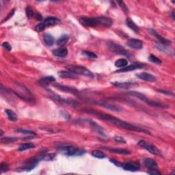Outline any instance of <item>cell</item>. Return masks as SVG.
Returning a JSON list of instances; mask_svg holds the SVG:
<instances>
[{
  "instance_id": "cell-1",
  "label": "cell",
  "mask_w": 175,
  "mask_h": 175,
  "mask_svg": "<svg viewBox=\"0 0 175 175\" xmlns=\"http://www.w3.org/2000/svg\"><path fill=\"white\" fill-rule=\"evenodd\" d=\"M86 111L88 113L93 114V115L98 117L101 119L106 120L107 122H110L111 124H112L116 126L119 128H122V129H127L129 131H135V132H142V133H146V134L150 135V131L148 130H146L144 128L140 127L133 125V124L129 123L127 122H125L124 121V120L118 119L116 117L112 116L107 114L100 112V111L93 110V109H88Z\"/></svg>"
},
{
  "instance_id": "cell-2",
  "label": "cell",
  "mask_w": 175,
  "mask_h": 175,
  "mask_svg": "<svg viewBox=\"0 0 175 175\" xmlns=\"http://www.w3.org/2000/svg\"><path fill=\"white\" fill-rule=\"evenodd\" d=\"M59 151L61 154L67 156H80L85 153V150L80 149L76 146L72 145H64L59 148Z\"/></svg>"
},
{
  "instance_id": "cell-3",
  "label": "cell",
  "mask_w": 175,
  "mask_h": 175,
  "mask_svg": "<svg viewBox=\"0 0 175 175\" xmlns=\"http://www.w3.org/2000/svg\"><path fill=\"white\" fill-rule=\"evenodd\" d=\"M133 96L135 97L138 98L139 99L142 100V101L145 102L146 104H148V106H153V107H156V108H168V106L165 103H159L155 101L150 100L149 98H148L146 97L145 95H143V94L141 93H139V92L135 91L134 93H133Z\"/></svg>"
},
{
  "instance_id": "cell-4",
  "label": "cell",
  "mask_w": 175,
  "mask_h": 175,
  "mask_svg": "<svg viewBox=\"0 0 175 175\" xmlns=\"http://www.w3.org/2000/svg\"><path fill=\"white\" fill-rule=\"evenodd\" d=\"M67 69L69 71L73 72L76 75H80L88 77L93 78L94 74L86 68L81 66H75V65H69L67 67Z\"/></svg>"
},
{
  "instance_id": "cell-5",
  "label": "cell",
  "mask_w": 175,
  "mask_h": 175,
  "mask_svg": "<svg viewBox=\"0 0 175 175\" xmlns=\"http://www.w3.org/2000/svg\"><path fill=\"white\" fill-rule=\"evenodd\" d=\"M108 47L109 51L118 55L124 56L128 57V58H130L131 56L123 47H122L121 45H120L117 43H115L114 42H109L108 43Z\"/></svg>"
},
{
  "instance_id": "cell-6",
  "label": "cell",
  "mask_w": 175,
  "mask_h": 175,
  "mask_svg": "<svg viewBox=\"0 0 175 175\" xmlns=\"http://www.w3.org/2000/svg\"><path fill=\"white\" fill-rule=\"evenodd\" d=\"M138 144V146H141L142 148H143L146 150H148V152H150L153 155H157V156H162L160 150H159V148H157V147H156L155 145L146 143L144 140L139 141L138 144Z\"/></svg>"
},
{
  "instance_id": "cell-7",
  "label": "cell",
  "mask_w": 175,
  "mask_h": 175,
  "mask_svg": "<svg viewBox=\"0 0 175 175\" xmlns=\"http://www.w3.org/2000/svg\"><path fill=\"white\" fill-rule=\"evenodd\" d=\"M40 161V160L38 157H34V158L28 160L25 163H24V165L22 166L21 168H19V171H30V170L34 169L36 167Z\"/></svg>"
},
{
  "instance_id": "cell-8",
  "label": "cell",
  "mask_w": 175,
  "mask_h": 175,
  "mask_svg": "<svg viewBox=\"0 0 175 175\" xmlns=\"http://www.w3.org/2000/svg\"><path fill=\"white\" fill-rule=\"evenodd\" d=\"M80 22L86 27H94L98 25V22L96 17H81L80 18Z\"/></svg>"
},
{
  "instance_id": "cell-9",
  "label": "cell",
  "mask_w": 175,
  "mask_h": 175,
  "mask_svg": "<svg viewBox=\"0 0 175 175\" xmlns=\"http://www.w3.org/2000/svg\"><path fill=\"white\" fill-rule=\"evenodd\" d=\"M121 167L123 168V170H127V171L136 172L140 169V166L135 161H129V162L122 164Z\"/></svg>"
},
{
  "instance_id": "cell-10",
  "label": "cell",
  "mask_w": 175,
  "mask_h": 175,
  "mask_svg": "<svg viewBox=\"0 0 175 175\" xmlns=\"http://www.w3.org/2000/svg\"><path fill=\"white\" fill-rule=\"evenodd\" d=\"M51 97L53 98L54 100H56V101L61 103L70 105V106H78V103L77 101H75L63 98L59 95H54V94H53V95H51Z\"/></svg>"
},
{
  "instance_id": "cell-11",
  "label": "cell",
  "mask_w": 175,
  "mask_h": 175,
  "mask_svg": "<svg viewBox=\"0 0 175 175\" xmlns=\"http://www.w3.org/2000/svg\"><path fill=\"white\" fill-rule=\"evenodd\" d=\"M54 86L56 88V89L59 90L66 92V93H69L73 94V95H77V90L73 87L64 86V85H61L59 84H54Z\"/></svg>"
},
{
  "instance_id": "cell-12",
  "label": "cell",
  "mask_w": 175,
  "mask_h": 175,
  "mask_svg": "<svg viewBox=\"0 0 175 175\" xmlns=\"http://www.w3.org/2000/svg\"><path fill=\"white\" fill-rule=\"evenodd\" d=\"M137 77L140 79L142 80L146 81V82H155L157 81L156 77L151 75V74L145 73V72H143V73H138L136 75Z\"/></svg>"
},
{
  "instance_id": "cell-13",
  "label": "cell",
  "mask_w": 175,
  "mask_h": 175,
  "mask_svg": "<svg viewBox=\"0 0 175 175\" xmlns=\"http://www.w3.org/2000/svg\"><path fill=\"white\" fill-rule=\"evenodd\" d=\"M96 18H97L98 25H102V26H104V27H111L113 23L112 20H111L110 18H109V17H96Z\"/></svg>"
},
{
  "instance_id": "cell-14",
  "label": "cell",
  "mask_w": 175,
  "mask_h": 175,
  "mask_svg": "<svg viewBox=\"0 0 175 175\" xmlns=\"http://www.w3.org/2000/svg\"><path fill=\"white\" fill-rule=\"evenodd\" d=\"M127 44L129 47L132 48V49H141L142 48V42L141 40H138V39L131 38L129 40H128Z\"/></svg>"
},
{
  "instance_id": "cell-15",
  "label": "cell",
  "mask_w": 175,
  "mask_h": 175,
  "mask_svg": "<svg viewBox=\"0 0 175 175\" xmlns=\"http://www.w3.org/2000/svg\"><path fill=\"white\" fill-rule=\"evenodd\" d=\"M144 166H145L146 168L150 170H156L158 169V165H157V163L153 159L150 158H146L144 159L143 161Z\"/></svg>"
},
{
  "instance_id": "cell-16",
  "label": "cell",
  "mask_w": 175,
  "mask_h": 175,
  "mask_svg": "<svg viewBox=\"0 0 175 175\" xmlns=\"http://www.w3.org/2000/svg\"><path fill=\"white\" fill-rule=\"evenodd\" d=\"M111 84L120 88H130L138 86V84L134 82H112Z\"/></svg>"
},
{
  "instance_id": "cell-17",
  "label": "cell",
  "mask_w": 175,
  "mask_h": 175,
  "mask_svg": "<svg viewBox=\"0 0 175 175\" xmlns=\"http://www.w3.org/2000/svg\"><path fill=\"white\" fill-rule=\"evenodd\" d=\"M144 66L143 64H131L130 66H127L126 67L123 68V69H120L119 71H116L117 73H125V72H129V71H134V70L140 69L143 68Z\"/></svg>"
},
{
  "instance_id": "cell-18",
  "label": "cell",
  "mask_w": 175,
  "mask_h": 175,
  "mask_svg": "<svg viewBox=\"0 0 175 175\" xmlns=\"http://www.w3.org/2000/svg\"><path fill=\"white\" fill-rule=\"evenodd\" d=\"M54 82H56V78H55L54 76H45L41 78L40 80L38 81V84H40V86L45 87Z\"/></svg>"
},
{
  "instance_id": "cell-19",
  "label": "cell",
  "mask_w": 175,
  "mask_h": 175,
  "mask_svg": "<svg viewBox=\"0 0 175 175\" xmlns=\"http://www.w3.org/2000/svg\"><path fill=\"white\" fill-rule=\"evenodd\" d=\"M60 22V21L59 20L58 18H56V17H47V18L44 20L43 23L45 24L46 27H50V26L56 25L57 24H58Z\"/></svg>"
},
{
  "instance_id": "cell-20",
  "label": "cell",
  "mask_w": 175,
  "mask_h": 175,
  "mask_svg": "<svg viewBox=\"0 0 175 175\" xmlns=\"http://www.w3.org/2000/svg\"><path fill=\"white\" fill-rule=\"evenodd\" d=\"M52 53L55 56L59 57V58H65L68 55V50L67 48L64 47L58 48V49L53 50Z\"/></svg>"
},
{
  "instance_id": "cell-21",
  "label": "cell",
  "mask_w": 175,
  "mask_h": 175,
  "mask_svg": "<svg viewBox=\"0 0 175 175\" xmlns=\"http://www.w3.org/2000/svg\"><path fill=\"white\" fill-rule=\"evenodd\" d=\"M150 32H151V34L153 35H154V36L156 37L157 38V40H158L159 42H160L161 44H162V45H165V46H168L170 45V43H171V41L168 40V39H166L165 38H163V36H161V35H159L158 33H157L155 30H150Z\"/></svg>"
},
{
  "instance_id": "cell-22",
  "label": "cell",
  "mask_w": 175,
  "mask_h": 175,
  "mask_svg": "<svg viewBox=\"0 0 175 175\" xmlns=\"http://www.w3.org/2000/svg\"><path fill=\"white\" fill-rule=\"evenodd\" d=\"M59 76L61 78H66V79H76L77 78V75H76L73 72L68 71H62L58 73Z\"/></svg>"
},
{
  "instance_id": "cell-23",
  "label": "cell",
  "mask_w": 175,
  "mask_h": 175,
  "mask_svg": "<svg viewBox=\"0 0 175 175\" xmlns=\"http://www.w3.org/2000/svg\"><path fill=\"white\" fill-rule=\"evenodd\" d=\"M109 151L112 152L113 153H115V154H119V155H130L131 152L129 151L128 150L126 149H121V148H107Z\"/></svg>"
},
{
  "instance_id": "cell-24",
  "label": "cell",
  "mask_w": 175,
  "mask_h": 175,
  "mask_svg": "<svg viewBox=\"0 0 175 175\" xmlns=\"http://www.w3.org/2000/svg\"><path fill=\"white\" fill-rule=\"evenodd\" d=\"M90 125L92 126V127L94 129V130H95L98 133H99L101 135L103 136L104 137H106V135L104 131L102 129L101 127H100L99 125L96 123L95 122L93 121V120H90Z\"/></svg>"
},
{
  "instance_id": "cell-25",
  "label": "cell",
  "mask_w": 175,
  "mask_h": 175,
  "mask_svg": "<svg viewBox=\"0 0 175 175\" xmlns=\"http://www.w3.org/2000/svg\"><path fill=\"white\" fill-rule=\"evenodd\" d=\"M56 155L54 153H44V154L41 155L39 156V159H40V161L44 160V161H51L54 159L55 157H56Z\"/></svg>"
},
{
  "instance_id": "cell-26",
  "label": "cell",
  "mask_w": 175,
  "mask_h": 175,
  "mask_svg": "<svg viewBox=\"0 0 175 175\" xmlns=\"http://www.w3.org/2000/svg\"><path fill=\"white\" fill-rule=\"evenodd\" d=\"M127 25H128V27L133 30V32L135 33H139L140 32V28L138 26H137L136 24L134 23V21L133 20H131V19L128 18L127 19Z\"/></svg>"
},
{
  "instance_id": "cell-27",
  "label": "cell",
  "mask_w": 175,
  "mask_h": 175,
  "mask_svg": "<svg viewBox=\"0 0 175 175\" xmlns=\"http://www.w3.org/2000/svg\"><path fill=\"white\" fill-rule=\"evenodd\" d=\"M5 112L6 114V115H7L8 119L11 120V121H16V120L18 119V116H17V114L14 112L12 110H11V109H6Z\"/></svg>"
},
{
  "instance_id": "cell-28",
  "label": "cell",
  "mask_w": 175,
  "mask_h": 175,
  "mask_svg": "<svg viewBox=\"0 0 175 175\" xmlns=\"http://www.w3.org/2000/svg\"><path fill=\"white\" fill-rule=\"evenodd\" d=\"M43 40L45 45L47 46H52L54 44V38L51 34H47L44 35Z\"/></svg>"
},
{
  "instance_id": "cell-29",
  "label": "cell",
  "mask_w": 175,
  "mask_h": 175,
  "mask_svg": "<svg viewBox=\"0 0 175 175\" xmlns=\"http://www.w3.org/2000/svg\"><path fill=\"white\" fill-rule=\"evenodd\" d=\"M97 103H98V105H99V106L103 107V108H105L110 109V110L116 111H120V109L118 108V107L113 106L112 104H109V103H103H103L98 102Z\"/></svg>"
},
{
  "instance_id": "cell-30",
  "label": "cell",
  "mask_w": 175,
  "mask_h": 175,
  "mask_svg": "<svg viewBox=\"0 0 175 175\" xmlns=\"http://www.w3.org/2000/svg\"><path fill=\"white\" fill-rule=\"evenodd\" d=\"M128 65V61L127 60L124 58H121L119 59V60L116 61L115 62V66L118 68H120V69H123V68L126 67Z\"/></svg>"
},
{
  "instance_id": "cell-31",
  "label": "cell",
  "mask_w": 175,
  "mask_h": 175,
  "mask_svg": "<svg viewBox=\"0 0 175 175\" xmlns=\"http://www.w3.org/2000/svg\"><path fill=\"white\" fill-rule=\"evenodd\" d=\"M69 36H68L67 34L62 35V36L57 40V45L58 46H60V47H62V46H64L65 44L69 41Z\"/></svg>"
},
{
  "instance_id": "cell-32",
  "label": "cell",
  "mask_w": 175,
  "mask_h": 175,
  "mask_svg": "<svg viewBox=\"0 0 175 175\" xmlns=\"http://www.w3.org/2000/svg\"><path fill=\"white\" fill-rule=\"evenodd\" d=\"M35 147V145L32 143H25L19 146L18 148L19 151H25V150L32 149Z\"/></svg>"
},
{
  "instance_id": "cell-33",
  "label": "cell",
  "mask_w": 175,
  "mask_h": 175,
  "mask_svg": "<svg viewBox=\"0 0 175 175\" xmlns=\"http://www.w3.org/2000/svg\"><path fill=\"white\" fill-rule=\"evenodd\" d=\"M92 155L95 157H97L98 159H103L106 157V155L105 153L100 150H95L92 152Z\"/></svg>"
},
{
  "instance_id": "cell-34",
  "label": "cell",
  "mask_w": 175,
  "mask_h": 175,
  "mask_svg": "<svg viewBox=\"0 0 175 175\" xmlns=\"http://www.w3.org/2000/svg\"><path fill=\"white\" fill-rule=\"evenodd\" d=\"M17 138L14 137H1V142L4 144H8V143H12L15 141L17 140Z\"/></svg>"
},
{
  "instance_id": "cell-35",
  "label": "cell",
  "mask_w": 175,
  "mask_h": 175,
  "mask_svg": "<svg viewBox=\"0 0 175 175\" xmlns=\"http://www.w3.org/2000/svg\"><path fill=\"white\" fill-rule=\"evenodd\" d=\"M117 3L119 4V5L120 8H121L122 10L123 11V12L124 14H127L129 13V8L125 4H124V1H117Z\"/></svg>"
},
{
  "instance_id": "cell-36",
  "label": "cell",
  "mask_w": 175,
  "mask_h": 175,
  "mask_svg": "<svg viewBox=\"0 0 175 175\" xmlns=\"http://www.w3.org/2000/svg\"><path fill=\"white\" fill-rule=\"evenodd\" d=\"M17 133H23V134L26 135H36V133L34 132V131H31V130H27V129H19L16 131Z\"/></svg>"
},
{
  "instance_id": "cell-37",
  "label": "cell",
  "mask_w": 175,
  "mask_h": 175,
  "mask_svg": "<svg viewBox=\"0 0 175 175\" xmlns=\"http://www.w3.org/2000/svg\"><path fill=\"white\" fill-rule=\"evenodd\" d=\"M148 59H149L150 62L155 63V64H161V61L160 59L157 58L156 56H155L154 55H153V54L150 55V56H149V58H148Z\"/></svg>"
},
{
  "instance_id": "cell-38",
  "label": "cell",
  "mask_w": 175,
  "mask_h": 175,
  "mask_svg": "<svg viewBox=\"0 0 175 175\" xmlns=\"http://www.w3.org/2000/svg\"><path fill=\"white\" fill-rule=\"evenodd\" d=\"M26 15L28 18L30 19L34 16V10L30 6H28L27 8H26Z\"/></svg>"
},
{
  "instance_id": "cell-39",
  "label": "cell",
  "mask_w": 175,
  "mask_h": 175,
  "mask_svg": "<svg viewBox=\"0 0 175 175\" xmlns=\"http://www.w3.org/2000/svg\"><path fill=\"white\" fill-rule=\"evenodd\" d=\"M45 28H46V26L45 24L43 23H41L38 24V25L35 27V30L38 32H43Z\"/></svg>"
},
{
  "instance_id": "cell-40",
  "label": "cell",
  "mask_w": 175,
  "mask_h": 175,
  "mask_svg": "<svg viewBox=\"0 0 175 175\" xmlns=\"http://www.w3.org/2000/svg\"><path fill=\"white\" fill-rule=\"evenodd\" d=\"M83 54H84L86 56L89 57L90 58H92V59L97 58V56L95 53H93V52L84 51H83Z\"/></svg>"
},
{
  "instance_id": "cell-41",
  "label": "cell",
  "mask_w": 175,
  "mask_h": 175,
  "mask_svg": "<svg viewBox=\"0 0 175 175\" xmlns=\"http://www.w3.org/2000/svg\"><path fill=\"white\" fill-rule=\"evenodd\" d=\"M0 170H1V173L7 172L8 170H9V166H8V164L5 163V162L1 163V167H0Z\"/></svg>"
},
{
  "instance_id": "cell-42",
  "label": "cell",
  "mask_w": 175,
  "mask_h": 175,
  "mask_svg": "<svg viewBox=\"0 0 175 175\" xmlns=\"http://www.w3.org/2000/svg\"><path fill=\"white\" fill-rule=\"evenodd\" d=\"M2 47H3L4 49L7 50L8 51H10L12 50V47H11L10 45L8 42H4L2 44Z\"/></svg>"
},
{
  "instance_id": "cell-43",
  "label": "cell",
  "mask_w": 175,
  "mask_h": 175,
  "mask_svg": "<svg viewBox=\"0 0 175 175\" xmlns=\"http://www.w3.org/2000/svg\"><path fill=\"white\" fill-rule=\"evenodd\" d=\"M115 140L116 142H120V143H123V144H126L127 143L126 141L124 140L120 136H116V137H115Z\"/></svg>"
},
{
  "instance_id": "cell-44",
  "label": "cell",
  "mask_w": 175,
  "mask_h": 175,
  "mask_svg": "<svg viewBox=\"0 0 175 175\" xmlns=\"http://www.w3.org/2000/svg\"><path fill=\"white\" fill-rule=\"evenodd\" d=\"M157 92L159 93H161L162 94H164V95H173V93H171V92H168V91H166L163 90H157Z\"/></svg>"
},
{
  "instance_id": "cell-45",
  "label": "cell",
  "mask_w": 175,
  "mask_h": 175,
  "mask_svg": "<svg viewBox=\"0 0 175 175\" xmlns=\"http://www.w3.org/2000/svg\"><path fill=\"white\" fill-rule=\"evenodd\" d=\"M147 173L150 174H161V172H159L158 169L150 170L149 172H147Z\"/></svg>"
},
{
  "instance_id": "cell-46",
  "label": "cell",
  "mask_w": 175,
  "mask_h": 175,
  "mask_svg": "<svg viewBox=\"0 0 175 175\" xmlns=\"http://www.w3.org/2000/svg\"><path fill=\"white\" fill-rule=\"evenodd\" d=\"M111 162H112V163H114L115 164L116 166H122V164L120 163V162H119V161H117L116 160H111Z\"/></svg>"
},
{
  "instance_id": "cell-47",
  "label": "cell",
  "mask_w": 175,
  "mask_h": 175,
  "mask_svg": "<svg viewBox=\"0 0 175 175\" xmlns=\"http://www.w3.org/2000/svg\"><path fill=\"white\" fill-rule=\"evenodd\" d=\"M35 17H36V19H38V20L39 21H41L42 20V16L39 14V13H37V14H36V15H35Z\"/></svg>"
},
{
  "instance_id": "cell-48",
  "label": "cell",
  "mask_w": 175,
  "mask_h": 175,
  "mask_svg": "<svg viewBox=\"0 0 175 175\" xmlns=\"http://www.w3.org/2000/svg\"><path fill=\"white\" fill-rule=\"evenodd\" d=\"M172 17L173 18V19H174V12H172Z\"/></svg>"
},
{
  "instance_id": "cell-49",
  "label": "cell",
  "mask_w": 175,
  "mask_h": 175,
  "mask_svg": "<svg viewBox=\"0 0 175 175\" xmlns=\"http://www.w3.org/2000/svg\"><path fill=\"white\" fill-rule=\"evenodd\" d=\"M3 130L1 129V137H2V135H3Z\"/></svg>"
}]
</instances>
